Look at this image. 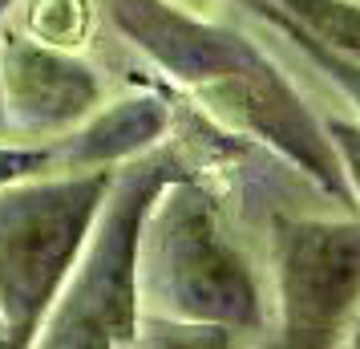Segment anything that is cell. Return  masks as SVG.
<instances>
[{"mask_svg":"<svg viewBox=\"0 0 360 349\" xmlns=\"http://www.w3.org/2000/svg\"><path fill=\"white\" fill-rule=\"evenodd\" d=\"M101 8L117 33L191 94L207 118L271 147L324 195L356 207L320 118L251 37L170 0H101Z\"/></svg>","mask_w":360,"mask_h":349,"instance_id":"obj_1","label":"cell"},{"mask_svg":"<svg viewBox=\"0 0 360 349\" xmlns=\"http://www.w3.org/2000/svg\"><path fill=\"white\" fill-rule=\"evenodd\" d=\"M138 313L263 329V288L207 187L179 175L158 191L138 240Z\"/></svg>","mask_w":360,"mask_h":349,"instance_id":"obj_2","label":"cell"},{"mask_svg":"<svg viewBox=\"0 0 360 349\" xmlns=\"http://www.w3.org/2000/svg\"><path fill=\"white\" fill-rule=\"evenodd\" d=\"M179 175H191V166L170 147H154L117 166L73 272L45 313L33 345L126 349L138 341V240L158 191Z\"/></svg>","mask_w":360,"mask_h":349,"instance_id":"obj_3","label":"cell"},{"mask_svg":"<svg viewBox=\"0 0 360 349\" xmlns=\"http://www.w3.org/2000/svg\"><path fill=\"white\" fill-rule=\"evenodd\" d=\"M114 171H45L0 187V321L13 349L37 341Z\"/></svg>","mask_w":360,"mask_h":349,"instance_id":"obj_4","label":"cell"},{"mask_svg":"<svg viewBox=\"0 0 360 349\" xmlns=\"http://www.w3.org/2000/svg\"><path fill=\"white\" fill-rule=\"evenodd\" d=\"M279 345H340L360 313V219H271Z\"/></svg>","mask_w":360,"mask_h":349,"instance_id":"obj_5","label":"cell"},{"mask_svg":"<svg viewBox=\"0 0 360 349\" xmlns=\"http://www.w3.org/2000/svg\"><path fill=\"white\" fill-rule=\"evenodd\" d=\"M0 98L13 138H57L101 102V82L77 49L8 29L0 37Z\"/></svg>","mask_w":360,"mask_h":349,"instance_id":"obj_6","label":"cell"},{"mask_svg":"<svg viewBox=\"0 0 360 349\" xmlns=\"http://www.w3.org/2000/svg\"><path fill=\"white\" fill-rule=\"evenodd\" d=\"M170 98L158 90H130L110 106H94L73 130L49 138L53 171H98L122 166L154 150L170 130Z\"/></svg>","mask_w":360,"mask_h":349,"instance_id":"obj_7","label":"cell"},{"mask_svg":"<svg viewBox=\"0 0 360 349\" xmlns=\"http://www.w3.org/2000/svg\"><path fill=\"white\" fill-rule=\"evenodd\" d=\"M279 13L324 41L332 53H340L360 66V0H271Z\"/></svg>","mask_w":360,"mask_h":349,"instance_id":"obj_8","label":"cell"},{"mask_svg":"<svg viewBox=\"0 0 360 349\" xmlns=\"http://www.w3.org/2000/svg\"><path fill=\"white\" fill-rule=\"evenodd\" d=\"M247 8H251V13L263 20V25H271L279 37H288L295 49L304 53L311 66L320 69L328 82L336 85V90H340L344 98L352 102V106H356V114H360V66H356V61H348V57H340V53H332L324 41H316L311 33H304V29H300V25H295L288 13H279L271 0H247Z\"/></svg>","mask_w":360,"mask_h":349,"instance_id":"obj_9","label":"cell"},{"mask_svg":"<svg viewBox=\"0 0 360 349\" xmlns=\"http://www.w3.org/2000/svg\"><path fill=\"white\" fill-rule=\"evenodd\" d=\"M29 37L61 49H82L94 29V0H33L29 4Z\"/></svg>","mask_w":360,"mask_h":349,"instance_id":"obj_10","label":"cell"},{"mask_svg":"<svg viewBox=\"0 0 360 349\" xmlns=\"http://www.w3.org/2000/svg\"><path fill=\"white\" fill-rule=\"evenodd\" d=\"M328 134V142L336 150V159H340V171H344V183L352 191V203L360 207V122H348V118L332 114L320 122Z\"/></svg>","mask_w":360,"mask_h":349,"instance_id":"obj_11","label":"cell"},{"mask_svg":"<svg viewBox=\"0 0 360 349\" xmlns=\"http://www.w3.org/2000/svg\"><path fill=\"white\" fill-rule=\"evenodd\" d=\"M53 171V147L45 142H8V147H0V187L17 183V179H29V175H45Z\"/></svg>","mask_w":360,"mask_h":349,"instance_id":"obj_12","label":"cell"},{"mask_svg":"<svg viewBox=\"0 0 360 349\" xmlns=\"http://www.w3.org/2000/svg\"><path fill=\"white\" fill-rule=\"evenodd\" d=\"M170 4H179V8H191V13H207L214 0H170Z\"/></svg>","mask_w":360,"mask_h":349,"instance_id":"obj_13","label":"cell"},{"mask_svg":"<svg viewBox=\"0 0 360 349\" xmlns=\"http://www.w3.org/2000/svg\"><path fill=\"white\" fill-rule=\"evenodd\" d=\"M344 345H352V349H360V313L352 317V325H348V337H344Z\"/></svg>","mask_w":360,"mask_h":349,"instance_id":"obj_14","label":"cell"},{"mask_svg":"<svg viewBox=\"0 0 360 349\" xmlns=\"http://www.w3.org/2000/svg\"><path fill=\"white\" fill-rule=\"evenodd\" d=\"M8 134V126H4V98H0V138Z\"/></svg>","mask_w":360,"mask_h":349,"instance_id":"obj_15","label":"cell"},{"mask_svg":"<svg viewBox=\"0 0 360 349\" xmlns=\"http://www.w3.org/2000/svg\"><path fill=\"white\" fill-rule=\"evenodd\" d=\"M8 4H13V0H0V17H4V13H8Z\"/></svg>","mask_w":360,"mask_h":349,"instance_id":"obj_16","label":"cell"}]
</instances>
